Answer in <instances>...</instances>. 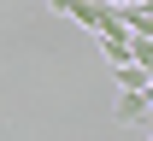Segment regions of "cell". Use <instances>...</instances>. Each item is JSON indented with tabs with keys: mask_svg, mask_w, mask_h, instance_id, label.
<instances>
[{
	"mask_svg": "<svg viewBox=\"0 0 153 141\" xmlns=\"http://www.w3.org/2000/svg\"><path fill=\"white\" fill-rule=\"evenodd\" d=\"M118 123H147L153 118V106H147V94H141V88H118Z\"/></svg>",
	"mask_w": 153,
	"mask_h": 141,
	"instance_id": "1",
	"label": "cell"
},
{
	"mask_svg": "<svg viewBox=\"0 0 153 141\" xmlns=\"http://www.w3.org/2000/svg\"><path fill=\"white\" fill-rule=\"evenodd\" d=\"M118 18L130 35H153V0H135V6H118Z\"/></svg>",
	"mask_w": 153,
	"mask_h": 141,
	"instance_id": "2",
	"label": "cell"
},
{
	"mask_svg": "<svg viewBox=\"0 0 153 141\" xmlns=\"http://www.w3.org/2000/svg\"><path fill=\"white\" fill-rule=\"evenodd\" d=\"M100 59H106V65H124V59H130V30H112V35H100Z\"/></svg>",
	"mask_w": 153,
	"mask_h": 141,
	"instance_id": "3",
	"label": "cell"
},
{
	"mask_svg": "<svg viewBox=\"0 0 153 141\" xmlns=\"http://www.w3.org/2000/svg\"><path fill=\"white\" fill-rule=\"evenodd\" d=\"M112 71H118V88H147V71H141V65H135V59H124V65H112Z\"/></svg>",
	"mask_w": 153,
	"mask_h": 141,
	"instance_id": "4",
	"label": "cell"
},
{
	"mask_svg": "<svg viewBox=\"0 0 153 141\" xmlns=\"http://www.w3.org/2000/svg\"><path fill=\"white\" fill-rule=\"evenodd\" d=\"M71 6L76 0H47V12H65V18H71Z\"/></svg>",
	"mask_w": 153,
	"mask_h": 141,
	"instance_id": "5",
	"label": "cell"
},
{
	"mask_svg": "<svg viewBox=\"0 0 153 141\" xmlns=\"http://www.w3.org/2000/svg\"><path fill=\"white\" fill-rule=\"evenodd\" d=\"M112 6H135V0H112Z\"/></svg>",
	"mask_w": 153,
	"mask_h": 141,
	"instance_id": "6",
	"label": "cell"
}]
</instances>
